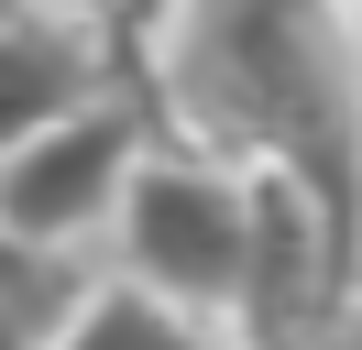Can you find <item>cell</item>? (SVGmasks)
<instances>
[{"label": "cell", "mask_w": 362, "mask_h": 350, "mask_svg": "<svg viewBox=\"0 0 362 350\" xmlns=\"http://www.w3.org/2000/svg\"><path fill=\"white\" fill-rule=\"evenodd\" d=\"M143 121L230 175H286L351 241L362 219V22L340 0H121L99 22Z\"/></svg>", "instance_id": "6da1fadb"}, {"label": "cell", "mask_w": 362, "mask_h": 350, "mask_svg": "<svg viewBox=\"0 0 362 350\" xmlns=\"http://www.w3.org/2000/svg\"><path fill=\"white\" fill-rule=\"evenodd\" d=\"M121 274L143 296L187 306L198 328L242 318V274H252V175L209 164L187 143H154L121 197Z\"/></svg>", "instance_id": "7a4b0ae2"}, {"label": "cell", "mask_w": 362, "mask_h": 350, "mask_svg": "<svg viewBox=\"0 0 362 350\" xmlns=\"http://www.w3.org/2000/svg\"><path fill=\"white\" fill-rule=\"evenodd\" d=\"M143 153H154V121H143L132 88L88 99L77 121H55L45 143H23L11 164H0V230L23 241L33 262L77 252L88 230H121V197H132Z\"/></svg>", "instance_id": "3957f363"}, {"label": "cell", "mask_w": 362, "mask_h": 350, "mask_svg": "<svg viewBox=\"0 0 362 350\" xmlns=\"http://www.w3.org/2000/svg\"><path fill=\"white\" fill-rule=\"evenodd\" d=\"M88 99H110V44L88 22H55V11L0 22V164L45 143L55 121H77Z\"/></svg>", "instance_id": "277c9868"}, {"label": "cell", "mask_w": 362, "mask_h": 350, "mask_svg": "<svg viewBox=\"0 0 362 350\" xmlns=\"http://www.w3.org/2000/svg\"><path fill=\"white\" fill-rule=\"evenodd\" d=\"M45 350H209V328L187 318V306L143 296L132 274H110V284H88V296L45 328Z\"/></svg>", "instance_id": "5b68a950"}, {"label": "cell", "mask_w": 362, "mask_h": 350, "mask_svg": "<svg viewBox=\"0 0 362 350\" xmlns=\"http://www.w3.org/2000/svg\"><path fill=\"white\" fill-rule=\"evenodd\" d=\"M0 296H11V306H33V296H45V262H33L11 230H0Z\"/></svg>", "instance_id": "8992f818"}, {"label": "cell", "mask_w": 362, "mask_h": 350, "mask_svg": "<svg viewBox=\"0 0 362 350\" xmlns=\"http://www.w3.org/2000/svg\"><path fill=\"white\" fill-rule=\"evenodd\" d=\"M0 350H45V328H33V306H11V296H0Z\"/></svg>", "instance_id": "52a82bcc"}, {"label": "cell", "mask_w": 362, "mask_h": 350, "mask_svg": "<svg viewBox=\"0 0 362 350\" xmlns=\"http://www.w3.org/2000/svg\"><path fill=\"white\" fill-rule=\"evenodd\" d=\"M45 11H55V22H88V33H99V22L121 11V0H45Z\"/></svg>", "instance_id": "ba28073f"}, {"label": "cell", "mask_w": 362, "mask_h": 350, "mask_svg": "<svg viewBox=\"0 0 362 350\" xmlns=\"http://www.w3.org/2000/svg\"><path fill=\"white\" fill-rule=\"evenodd\" d=\"M351 306H362V219H351Z\"/></svg>", "instance_id": "9c48e42d"}, {"label": "cell", "mask_w": 362, "mask_h": 350, "mask_svg": "<svg viewBox=\"0 0 362 350\" xmlns=\"http://www.w3.org/2000/svg\"><path fill=\"white\" fill-rule=\"evenodd\" d=\"M23 11H45V0H0V22H23Z\"/></svg>", "instance_id": "30bf717a"}, {"label": "cell", "mask_w": 362, "mask_h": 350, "mask_svg": "<svg viewBox=\"0 0 362 350\" xmlns=\"http://www.w3.org/2000/svg\"><path fill=\"white\" fill-rule=\"evenodd\" d=\"M340 350H362V318H351V328H340Z\"/></svg>", "instance_id": "8fae6325"}, {"label": "cell", "mask_w": 362, "mask_h": 350, "mask_svg": "<svg viewBox=\"0 0 362 350\" xmlns=\"http://www.w3.org/2000/svg\"><path fill=\"white\" fill-rule=\"evenodd\" d=\"M340 11H351V22H362V0H340Z\"/></svg>", "instance_id": "7c38bea8"}]
</instances>
